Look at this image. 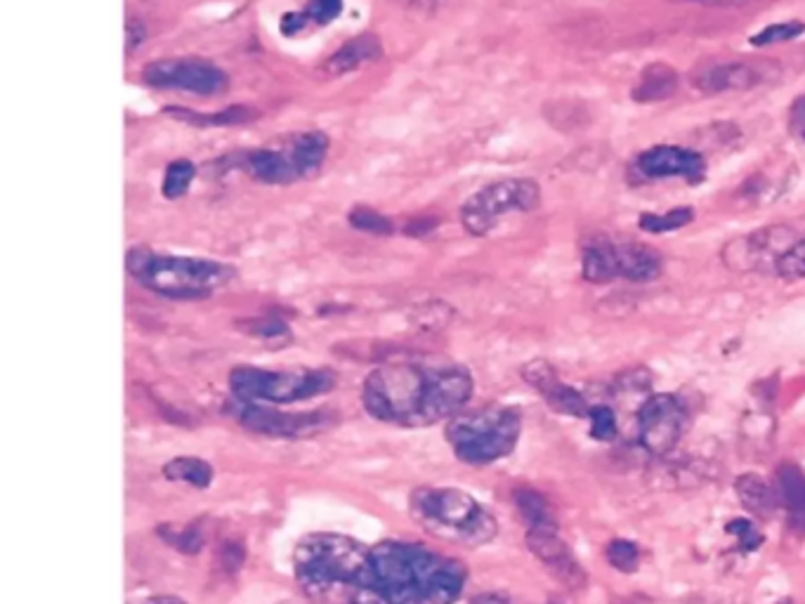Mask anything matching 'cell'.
<instances>
[{
  "label": "cell",
  "mask_w": 805,
  "mask_h": 604,
  "mask_svg": "<svg viewBox=\"0 0 805 604\" xmlns=\"http://www.w3.org/2000/svg\"><path fill=\"white\" fill-rule=\"evenodd\" d=\"M473 388V376L459 364L390 362L366 378L364 406L378 421L423 427L457 416Z\"/></svg>",
  "instance_id": "obj_1"
},
{
  "label": "cell",
  "mask_w": 805,
  "mask_h": 604,
  "mask_svg": "<svg viewBox=\"0 0 805 604\" xmlns=\"http://www.w3.org/2000/svg\"><path fill=\"white\" fill-rule=\"evenodd\" d=\"M296 577L317 604H386L371 550L339 534L305 536L296 555Z\"/></svg>",
  "instance_id": "obj_2"
},
{
  "label": "cell",
  "mask_w": 805,
  "mask_h": 604,
  "mask_svg": "<svg viewBox=\"0 0 805 604\" xmlns=\"http://www.w3.org/2000/svg\"><path fill=\"white\" fill-rule=\"evenodd\" d=\"M371 557L386 604H451L465 588L463 565L426 545L388 541L374 548Z\"/></svg>",
  "instance_id": "obj_3"
},
{
  "label": "cell",
  "mask_w": 805,
  "mask_h": 604,
  "mask_svg": "<svg viewBox=\"0 0 805 604\" xmlns=\"http://www.w3.org/2000/svg\"><path fill=\"white\" fill-rule=\"evenodd\" d=\"M128 272L138 282L158 296L170 300H199L209 298L217 288H225L234 282L237 270L234 264L203 260V258H180V256H158L150 248H133L126 258Z\"/></svg>",
  "instance_id": "obj_4"
},
{
  "label": "cell",
  "mask_w": 805,
  "mask_h": 604,
  "mask_svg": "<svg viewBox=\"0 0 805 604\" xmlns=\"http://www.w3.org/2000/svg\"><path fill=\"white\" fill-rule=\"evenodd\" d=\"M412 512L428 534L442 541L482 545L499 529L494 514L461 489H418L412 496Z\"/></svg>",
  "instance_id": "obj_5"
},
{
  "label": "cell",
  "mask_w": 805,
  "mask_h": 604,
  "mask_svg": "<svg viewBox=\"0 0 805 604\" xmlns=\"http://www.w3.org/2000/svg\"><path fill=\"white\" fill-rule=\"evenodd\" d=\"M522 433V416L510 406H487L465 416H453L447 439L461 461L471 465L494 463L516 449Z\"/></svg>",
  "instance_id": "obj_6"
},
{
  "label": "cell",
  "mask_w": 805,
  "mask_h": 604,
  "mask_svg": "<svg viewBox=\"0 0 805 604\" xmlns=\"http://www.w3.org/2000/svg\"><path fill=\"white\" fill-rule=\"evenodd\" d=\"M664 270L662 256L646 244L612 241L597 237L583 246L581 272L591 284H607L614 279H626L634 284H648L659 279Z\"/></svg>",
  "instance_id": "obj_7"
},
{
  "label": "cell",
  "mask_w": 805,
  "mask_h": 604,
  "mask_svg": "<svg viewBox=\"0 0 805 604\" xmlns=\"http://www.w3.org/2000/svg\"><path fill=\"white\" fill-rule=\"evenodd\" d=\"M333 388L329 371H265V368L239 366L229 376V390L241 402L286 404L310 400Z\"/></svg>",
  "instance_id": "obj_8"
},
{
  "label": "cell",
  "mask_w": 805,
  "mask_h": 604,
  "mask_svg": "<svg viewBox=\"0 0 805 604\" xmlns=\"http://www.w3.org/2000/svg\"><path fill=\"white\" fill-rule=\"evenodd\" d=\"M541 203V187L526 178H508L480 189L463 203L461 223L473 237H485L510 213H532Z\"/></svg>",
  "instance_id": "obj_9"
},
{
  "label": "cell",
  "mask_w": 805,
  "mask_h": 604,
  "mask_svg": "<svg viewBox=\"0 0 805 604\" xmlns=\"http://www.w3.org/2000/svg\"><path fill=\"white\" fill-rule=\"evenodd\" d=\"M687 423L685 406L673 394H650L636 411V435L640 449L650 455H666L683 437Z\"/></svg>",
  "instance_id": "obj_10"
},
{
  "label": "cell",
  "mask_w": 805,
  "mask_h": 604,
  "mask_svg": "<svg viewBox=\"0 0 805 604\" xmlns=\"http://www.w3.org/2000/svg\"><path fill=\"white\" fill-rule=\"evenodd\" d=\"M142 81L152 87H170L194 95H217L227 87V73L199 57H166L142 69Z\"/></svg>",
  "instance_id": "obj_11"
},
{
  "label": "cell",
  "mask_w": 805,
  "mask_h": 604,
  "mask_svg": "<svg viewBox=\"0 0 805 604\" xmlns=\"http://www.w3.org/2000/svg\"><path fill=\"white\" fill-rule=\"evenodd\" d=\"M237 408L229 406V411L234 414L246 430H253L260 435L268 437H312L321 430H327L331 425V418L327 414H280V411L272 408H262V406H253L251 402H241L237 400Z\"/></svg>",
  "instance_id": "obj_12"
},
{
  "label": "cell",
  "mask_w": 805,
  "mask_h": 604,
  "mask_svg": "<svg viewBox=\"0 0 805 604\" xmlns=\"http://www.w3.org/2000/svg\"><path fill=\"white\" fill-rule=\"evenodd\" d=\"M705 158L701 154L685 150L676 144H659L646 150L636 158V173L648 180H666V178H685L699 180L705 175Z\"/></svg>",
  "instance_id": "obj_13"
},
{
  "label": "cell",
  "mask_w": 805,
  "mask_h": 604,
  "mask_svg": "<svg viewBox=\"0 0 805 604\" xmlns=\"http://www.w3.org/2000/svg\"><path fill=\"white\" fill-rule=\"evenodd\" d=\"M522 376L536 392H541V396H544L546 404L553 411H558V414L569 416V418L589 416L591 404L585 402V396L577 388L563 382L560 376L555 374V368L546 359H534L526 364L522 368Z\"/></svg>",
  "instance_id": "obj_14"
},
{
  "label": "cell",
  "mask_w": 805,
  "mask_h": 604,
  "mask_svg": "<svg viewBox=\"0 0 805 604\" xmlns=\"http://www.w3.org/2000/svg\"><path fill=\"white\" fill-rule=\"evenodd\" d=\"M526 548L567 588L577 591V588L585 585V573L579 559L575 557L572 548L558 536V532H526Z\"/></svg>",
  "instance_id": "obj_15"
},
{
  "label": "cell",
  "mask_w": 805,
  "mask_h": 604,
  "mask_svg": "<svg viewBox=\"0 0 805 604\" xmlns=\"http://www.w3.org/2000/svg\"><path fill=\"white\" fill-rule=\"evenodd\" d=\"M380 57H383V43H380V38L374 34H362L350 38L345 46L335 50L324 62V67H321V71L331 79L345 76L350 71H357L366 64L378 62Z\"/></svg>",
  "instance_id": "obj_16"
},
{
  "label": "cell",
  "mask_w": 805,
  "mask_h": 604,
  "mask_svg": "<svg viewBox=\"0 0 805 604\" xmlns=\"http://www.w3.org/2000/svg\"><path fill=\"white\" fill-rule=\"evenodd\" d=\"M329 146H331L329 135L321 130L300 132V135H296L284 146L293 164V170H296L298 175V180L312 178V175L321 170V166H324V161L329 156Z\"/></svg>",
  "instance_id": "obj_17"
},
{
  "label": "cell",
  "mask_w": 805,
  "mask_h": 604,
  "mask_svg": "<svg viewBox=\"0 0 805 604\" xmlns=\"http://www.w3.org/2000/svg\"><path fill=\"white\" fill-rule=\"evenodd\" d=\"M735 492L742 508L756 520H772L780 510V494L774 486L756 473H744L735 479Z\"/></svg>",
  "instance_id": "obj_18"
},
{
  "label": "cell",
  "mask_w": 805,
  "mask_h": 604,
  "mask_svg": "<svg viewBox=\"0 0 805 604\" xmlns=\"http://www.w3.org/2000/svg\"><path fill=\"white\" fill-rule=\"evenodd\" d=\"M262 185H291L298 180L286 150H253L244 156L241 166Z\"/></svg>",
  "instance_id": "obj_19"
},
{
  "label": "cell",
  "mask_w": 805,
  "mask_h": 604,
  "mask_svg": "<svg viewBox=\"0 0 805 604\" xmlns=\"http://www.w3.org/2000/svg\"><path fill=\"white\" fill-rule=\"evenodd\" d=\"M758 83V73L746 64H719L709 69L705 76H699L697 87L701 93L719 95V93H735L749 91Z\"/></svg>",
  "instance_id": "obj_20"
},
{
  "label": "cell",
  "mask_w": 805,
  "mask_h": 604,
  "mask_svg": "<svg viewBox=\"0 0 805 604\" xmlns=\"http://www.w3.org/2000/svg\"><path fill=\"white\" fill-rule=\"evenodd\" d=\"M164 111L170 116V119L189 123V126H197V128L241 126V123H251V121L258 119V111L253 107H246V105H234V107L211 111V114L192 111V109H185V107H166Z\"/></svg>",
  "instance_id": "obj_21"
},
{
  "label": "cell",
  "mask_w": 805,
  "mask_h": 604,
  "mask_svg": "<svg viewBox=\"0 0 805 604\" xmlns=\"http://www.w3.org/2000/svg\"><path fill=\"white\" fill-rule=\"evenodd\" d=\"M780 498L789 514V524L805 534V475L796 465L780 467Z\"/></svg>",
  "instance_id": "obj_22"
},
{
  "label": "cell",
  "mask_w": 805,
  "mask_h": 604,
  "mask_svg": "<svg viewBox=\"0 0 805 604\" xmlns=\"http://www.w3.org/2000/svg\"><path fill=\"white\" fill-rule=\"evenodd\" d=\"M516 506L526 524V532H558V520L548 506V500L534 489H518Z\"/></svg>",
  "instance_id": "obj_23"
},
{
  "label": "cell",
  "mask_w": 805,
  "mask_h": 604,
  "mask_svg": "<svg viewBox=\"0 0 805 604\" xmlns=\"http://www.w3.org/2000/svg\"><path fill=\"white\" fill-rule=\"evenodd\" d=\"M678 87V73L666 64H652L648 71H642L640 83L634 87L636 102H659L666 99Z\"/></svg>",
  "instance_id": "obj_24"
},
{
  "label": "cell",
  "mask_w": 805,
  "mask_h": 604,
  "mask_svg": "<svg viewBox=\"0 0 805 604\" xmlns=\"http://www.w3.org/2000/svg\"><path fill=\"white\" fill-rule=\"evenodd\" d=\"M164 475L173 482L192 484L197 489H209L213 482V467L206 461L192 459V455H180V459H173L164 465Z\"/></svg>",
  "instance_id": "obj_25"
},
{
  "label": "cell",
  "mask_w": 805,
  "mask_h": 604,
  "mask_svg": "<svg viewBox=\"0 0 805 604\" xmlns=\"http://www.w3.org/2000/svg\"><path fill=\"white\" fill-rule=\"evenodd\" d=\"M695 220V211L687 209V205H680V209H673L666 213H646L640 217V229H646L650 234H666V232H676L683 229L685 225H690Z\"/></svg>",
  "instance_id": "obj_26"
},
{
  "label": "cell",
  "mask_w": 805,
  "mask_h": 604,
  "mask_svg": "<svg viewBox=\"0 0 805 604\" xmlns=\"http://www.w3.org/2000/svg\"><path fill=\"white\" fill-rule=\"evenodd\" d=\"M194 178H197V166L192 164V161H187V158L173 161V164H168L166 175H164V197L170 201L185 197L187 189L192 187Z\"/></svg>",
  "instance_id": "obj_27"
},
{
  "label": "cell",
  "mask_w": 805,
  "mask_h": 604,
  "mask_svg": "<svg viewBox=\"0 0 805 604\" xmlns=\"http://www.w3.org/2000/svg\"><path fill=\"white\" fill-rule=\"evenodd\" d=\"M347 223L359 232L376 234V237H388V234L394 232L392 220L386 217L383 213L369 209V205H355V209L347 213Z\"/></svg>",
  "instance_id": "obj_28"
},
{
  "label": "cell",
  "mask_w": 805,
  "mask_h": 604,
  "mask_svg": "<svg viewBox=\"0 0 805 604\" xmlns=\"http://www.w3.org/2000/svg\"><path fill=\"white\" fill-rule=\"evenodd\" d=\"M589 423H591V437L597 441H614L619 435V423L614 408L607 404H595L589 411Z\"/></svg>",
  "instance_id": "obj_29"
},
{
  "label": "cell",
  "mask_w": 805,
  "mask_h": 604,
  "mask_svg": "<svg viewBox=\"0 0 805 604\" xmlns=\"http://www.w3.org/2000/svg\"><path fill=\"white\" fill-rule=\"evenodd\" d=\"M605 555H607V562L617 571L634 573L640 567V548L631 541H624V538L612 541L605 548Z\"/></svg>",
  "instance_id": "obj_30"
},
{
  "label": "cell",
  "mask_w": 805,
  "mask_h": 604,
  "mask_svg": "<svg viewBox=\"0 0 805 604\" xmlns=\"http://www.w3.org/2000/svg\"><path fill=\"white\" fill-rule=\"evenodd\" d=\"M158 536L166 543H170L175 550H180L185 555H197L203 548V534L197 526H185V529L158 526Z\"/></svg>",
  "instance_id": "obj_31"
},
{
  "label": "cell",
  "mask_w": 805,
  "mask_h": 604,
  "mask_svg": "<svg viewBox=\"0 0 805 604\" xmlns=\"http://www.w3.org/2000/svg\"><path fill=\"white\" fill-rule=\"evenodd\" d=\"M725 532L730 534V536H735V548L739 550V553H754V550H758L760 548V545H763V541H766V536L763 534H760L758 532V526L751 522V520H746V518H735V520H730L727 524H725Z\"/></svg>",
  "instance_id": "obj_32"
},
{
  "label": "cell",
  "mask_w": 805,
  "mask_h": 604,
  "mask_svg": "<svg viewBox=\"0 0 805 604\" xmlns=\"http://www.w3.org/2000/svg\"><path fill=\"white\" fill-rule=\"evenodd\" d=\"M774 272H778V276H782L784 282H801V279H805V237L792 244V248H789L780 258V262L774 264Z\"/></svg>",
  "instance_id": "obj_33"
},
{
  "label": "cell",
  "mask_w": 805,
  "mask_h": 604,
  "mask_svg": "<svg viewBox=\"0 0 805 604\" xmlns=\"http://www.w3.org/2000/svg\"><path fill=\"white\" fill-rule=\"evenodd\" d=\"M803 34H805L803 22H780V24H772L763 28V32H758L751 38V46L763 48V46H774V43H789Z\"/></svg>",
  "instance_id": "obj_34"
},
{
  "label": "cell",
  "mask_w": 805,
  "mask_h": 604,
  "mask_svg": "<svg viewBox=\"0 0 805 604\" xmlns=\"http://www.w3.org/2000/svg\"><path fill=\"white\" fill-rule=\"evenodd\" d=\"M449 319H451V309L442 303H426V305L416 307V312H414V323L418 329H426V331L445 329Z\"/></svg>",
  "instance_id": "obj_35"
},
{
  "label": "cell",
  "mask_w": 805,
  "mask_h": 604,
  "mask_svg": "<svg viewBox=\"0 0 805 604\" xmlns=\"http://www.w3.org/2000/svg\"><path fill=\"white\" fill-rule=\"evenodd\" d=\"M246 333L256 337H265V341H276V337H291L288 323L282 319H248L244 327Z\"/></svg>",
  "instance_id": "obj_36"
},
{
  "label": "cell",
  "mask_w": 805,
  "mask_h": 604,
  "mask_svg": "<svg viewBox=\"0 0 805 604\" xmlns=\"http://www.w3.org/2000/svg\"><path fill=\"white\" fill-rule=\"evenodd\" d=\"M305 12H307V20H310V22H315L319 26H327L343 12V0H312Z\"/></svg>",
  "instance_id": "obj_37"
},
{
  "label": "cell",
  "mask_w": 805,
  "mask_h": 604,
  "mask_svg": "<svg viewBox=\"0 0 805 604\" xmlns=\"http://www.w3.org/2000/svg\"><path fill=\"white\" fill-rule=\"evenodd\" d=\"M244 562H246V548L241 543H225L217 553V567L227 573L239 571Z\"/></svg>",
  "instance_id": "obj_38"
},
{
  "label": "cell",
  "mask_w": 805,
  "mask_h": 604,
  "mask_svg": "<svg viewBox=\"0 0 805 604\" xmlns=\"http://www.w3.org/2000/svg\"><path fill=\"white\" fill-rule=\"evenodd\" d=\"M789 132L801 142H805V95H801L792 109H789Z\"/></svg>",
  "instance_id": "obj_39"
},
{
  "label": "cell",
  "mask_w": 805,
  "mask_h": 604,
  "mask_svg": "<svg viewBox=\"0 0 805 604\" xmlns=\"http://www.w3.org/2000/svg\"><path fill=\"white\" fill-rule=\"evenodd\" d=\"M146 38V28L138 17H128L126 22V52L130 55L133 50H138Z\"/></svg>",
  "instance_id": "obj_40"
},
{
  "label": "cell",
  "mask_w": 805,
  "mask_h": 604,
  "mask_svg": "<svg viewBox=\"0 0 805 604\" xmlns=\"http://www.w3.org/2000/svg\"><path fill=\"white\" fill-rule=\"evenodd\" d=\"M307 24H310V20H307V12H286L280 24V32L284 36H296Z\"/></svg>",
  "instance_id": "obj_41"
},
{
  "label": "cell",
  "mask_w": 805,
  "mask_h": 604,
  "mask_svg": "<svg viewBox=\"0 0 805 604\" xmlns=\"http://www.w3.org/2000/svg\"><path fill=\"white\" fill-rule=\"evenodd\" d=\"M437 223H439L437 217H418L404 227V234H409V237H423V234L437 229Z\"/></svg>",
  "instance_id": "obj_42"
},
{
  "label": "cell",
  "mask_w": 805,
  "mask_h": 604,
  "mask_svg": "<svg viewBox=\"0 0 805 604\" xmlns=\"http://www.w3.org/2000/svg\"><path fill=\"white\" fill-rule=\"evenodd\" d=\"M473 604H510V602H506L499 595H480V597H475Z\"/></svg>",
  "instance_id": "obj_43"
},
{
  "label": "cell",
  "mask_w": 805,
  "mask_h": 604,
  "mask_svg": "<svg viewBox=\"0 0 805 604\" xmlns=\"http://www.w3.org/2000/svg\"><path fill=\"white\" fill-rule=\"evenodd\" d=\"M146 604H185L180 597H173V595H161V597H154Z\"/></svg>",
  "instance_id": "obj_44"
},
{
  "label": "cell",
  "mask_w": 805,
  "mask_h": 604,
  "mask_svg": "<svg viewBox=\"0 0 805 604\" xmlns=\"http://www.w3.org/2000/svg\"><path fill=\"white\" fill-rule=\"evenodd\" d=\"M404 3H409V5H433V3H437V0H404Z\"/></svg>",
  "instance_id": "obj_45"
},
{
  "label": "cell",
  "mask_w": 805,
  "mask_h": 604,
  "mask_svg": "<svg viewBox=\"0 0 805 604\" xmlns=\"http://www.w3.org/2000/svg\"><path fill=\"white\" fill-rule=\"evenodd\" d=\"M697 3H719V0H697Z\"/></svg>",
  "instance_id": "obj_46"
}]
</instances>
